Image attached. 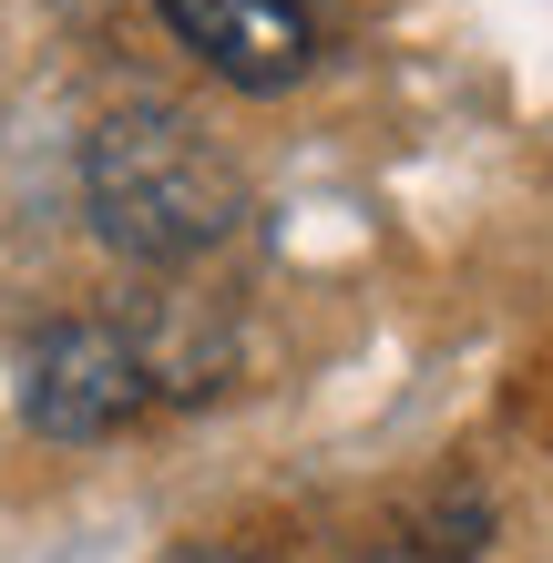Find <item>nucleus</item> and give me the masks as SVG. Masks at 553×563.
<instances>
[{
  "instance_id": "obj_1",
  "label": "nucleus",
  "mask_w": 553,
  "mask_h": 563,
  "mask_svg": "<svg viewBox=\"0 0 553 563\" xmlns=\"http://www.w3.org/2000/svg\"><path fill=\"white\" fill-rule=\"evenodd\" d=\"M82 206L103 225V246L144 256V267H195L236 236L246 216V185L185 113L165 103H134V113H103L82 144Z\"/></svg>"
},
{
  "instance_id": "obj_2",
  "label": "nucleus",
  "mask_w": 553,
  "mask_h": 563,
  "mask_svg": "<svg viewBox=\"0 0 553 563\" xmlns=\"http://www.w3.org/2000/svg\"><path fill=\"white\" fill-rule=\"evenodd\" d=\"M21 410H31V430H52V441H113V430H134L154 410V369H144V349L123 339V328L73 318V328H52V339L31 349Z\"/></svg>"
},
{
  "instance_id": "obj_3",
  "label": "nucleus",
  "mask_w": 553,
  "mask_h": 563,
  "mask_svg": "<svg viewBox=\"0 0 553 563\" xmlns=\"http://www.w3.org/2000/svg\"><path fill=\"white\" fill-rule=\"evenodd\" d=\"M165 31L225 73L236 92H287L318 73V42H329V21H318V0H154Z\"/></svg>"
},
{
  "instance_id": "obj_4",
  "label": "nucleus",
  "mask_w": 553,
  "mask_h": 563,
  "mask_svg": "<svg viewBox=\"0 0 553 563\" xmlns=\"http://www.w3.org/2000/svg\"><path fill=\"white\" fill-rule=\"evenodd\" d=\"M369 563H451V553H369Z\"/></svg>"
}]
</instances>
